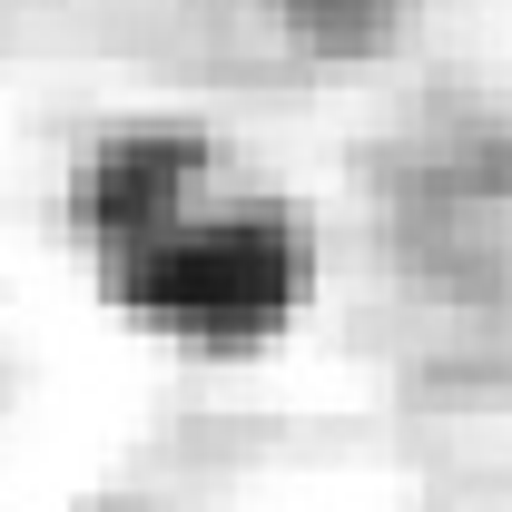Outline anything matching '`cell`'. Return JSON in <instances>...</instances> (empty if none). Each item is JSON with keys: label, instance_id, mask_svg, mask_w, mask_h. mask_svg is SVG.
Segmentation results:
<instances>
[{"label": "cell", "instance_id": "cell-1", "mask_svg": "<svg viewBox=\"0 0 512 512\" xmlns=\"http://www.w3.org/2000/svg\"><path fill=\"white\" fill-rule=\"evenodd\" d=\"M138 296L188 335H256L296 296V247L256 217H227V227H188L168 247L138 256Z\"/></svg>", "mask_w": 512, "mask_h": 512}]
</instances>
